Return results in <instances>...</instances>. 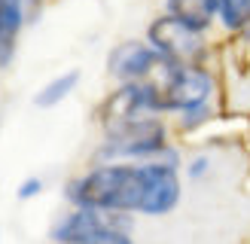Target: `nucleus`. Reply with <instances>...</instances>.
Listing matches in <instances>:
<instances>
[{"label": "nucleus", "mask_w": 250, "mask_h": 244, "mask_svg": "<svg viewBox=\"0 0 250 244\" xmlns=\"http://www.w3.org/2000/svg\"><path fill=\"white\" fill-rule=\"evenodd\" d=\"M153 85L162 98V110L180 116L183 125H195L210 116L217 82L208 64H165Z\"/></svg>", "instance_id": "f03ea898"}, {"label": "nucleus", "mask_w": 250, "mask_h": 244, "mask_svg": "<svg viewBox=\"0 0 250 244\" xmlns=\"http://www.w3.org/2000/svg\"><path fill=\"white\" fill-rule=\"evenodd\" d=\"M28 21V3L24 0H0V70L12 64L19 52V37Z\"/></svg>", "instance_id": "6e6552de"}, {"label": "nucleus", "mask_w": 250, "mask_h": 244, "mask_svg": "<svg viewBox=\"0 0 250 244\" xmlns=\"http://www.w3.org/2000/svg\"><path fill=\"white\" fill-rule=\"evenodd\" d=\"M146 43L168 61V64H208L210 46L205 31L189 28L186 21L162 12L146 24Z\"/></svg>", "instance_id": "39448f33"}, {"label": "nucleus", "mask_w": 250, "mask_h": 244, "mask_svg": "<svg viewBox=\"0 0 250 244\" xmlns=\"http://www.w3.org/2000/svg\"><path fill=\"white\" fill-rule=\"evenodd\" d=\"M80 80H83L80 70H64V73H58L55 80H49V82H43L40 89H37V95H34V107H40V110H52V107H58L61 101H67V98L73 95V89L80 85Z\"/></svg>", "instance_id": "9d476101"}, {"label": "nucleus", "mask_w": 250, "mask_h": 244, "mask_svg": "<svg viewBox=\"0 0 250 244\" xmlns=\"http://www.w3.org/2000/svg\"><path fill=\"white\" fill-rule=\"evenodd\" d=\"M146 116H165L162 98L153 82H119L98 104V122H101L104 131L134 119H146Z\"/></svg>", "instance_id": "423d86ee"}, {"label": "nucleus", "mask_w": 250, "mask_h": 244, "mask_svg": "<svg viewBox=\"0 0 250 244\" xmlns=\"http://www.w3.org/2000/svg\"><path fill=\"white\" fill-rule=\"evenodd\" d=\"M208 168H210V159L208 156H198V159H192V162H189V171H186V174H189L192 180H198Z\"/></svg>", "instance_id": "ddd939ff"}, {"label": "nucleus", "mask_w": 250, "mask_h": 244, "mask_svg": "<svg viewBox=\"0 0 250 244\" xmlns=\"http://www.w3.org/2000/svg\"><path fill=\"white\" fill-rule=\"evenodd\" d=\"M40 192H43V180H40V177H28V180L19 183L16 199H19V202H31V199H37Z\"/></svg>", "instance_id": "f8f14e48"}, {"label": "nucleus", "mask_w": 250, "mask_h": 244, "mask_svg": "<svg viewBox=\"0 0 250 244\" xmlns=\"http://www.w3.org/2000/svg\"><path fill=\"white\" fill-rule=\"evenodd\" d=\"M168 153V125L162 116H146L107 128L104 143L98 146L101 162H149V159H162Z\"/></svg>", "instance_id": "7ed1b4c3"}, {"label": "nucleus", "mask_w": 250, "mask_h": 244, "mask_svg": "<svg viewBox=\"0 0 250 244\" xmlns=\"http://www.w3.org/2000/svg\"><path fill=\"white\" fill-rule=\"evenodd\" d=\"M165 12L195 31H210L220 16V0H165Z\"/></svg>", "instance_id": "1a4fd4ad"}, {"label": "nucleus", "mask_w": 250, "mask_h": 244, "mask_svg": "<svg viewBox=\"0 0 250 244\" xmlns=\"http://www.w3.org/2000/svg\"><path fill=\"white\" fill-rule=\"evenodd\" d=\"M217 21L229 34L250 31V0H220V16Z\"/></svg>", "instance_id": "9b49d317"}, {"label": "nucleus", "mask_w": 250, "mask_h": 244, "mask_svg": "<svg viewBox=\"0 0 250 244\" xmlns=\"http://www.w3.org/2000/svg\"><path fill=\"white\" fill-rule=\"evenodd\" d=\"M70 207H95L110 214L165 217L180 204L183 180L177 153L149 162H98L67 183Z\"/></svg>", "instance_id": "f257e3e1"}, {"label": "nucleus", "mask_w": 250, "mask_h": 244, "mask_svg": "<svg viewBox=\"0 0 250 244\" xmlns=\"http://www.w3.org/2000/svg\"><path fill=\"white\" fill-rule=\"evenodd\" d=\"M55 244H134L128 214H110L95 207H70L49 229Z\"/></svg>", "instance_id": "20e7f679"}, {"label": "nucleus", "mask_w": 250, "mask_h": 244, "mask_svg": "<svg viewBox=\"0 0 250 244\" xmlns=\"http://www.w3.org/2000/svg\"><path fill=\"white\" fill-rule=\"evenodd\" d=\"M165 64L146 40H122L107 52V73L116 82H153Z\"/></svg>", "instance_id": "0eeeda50"}]
</instances>
